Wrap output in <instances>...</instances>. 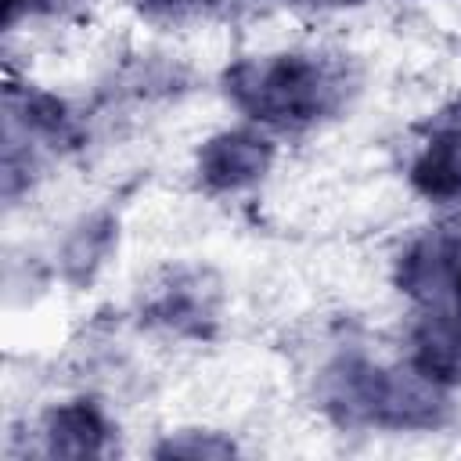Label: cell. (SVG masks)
Listing matches in <instances>:
<instances>
[{"mask_svg":"<svg viewBox=\"0 0 461 461\" xmlns=\"http://www.w3.org/2000/svg\"><path fill=\"white\" fill-rule=\"evenodd\" d=\"M454 313H457V317H461V285H457V288H454Z\"/></svg>","mask_w":461,"mask_h":461,"instance_id":"obj_13","label":"cell"},{"mask_svg":"<svg viewBox=\"0 0 461 461\" xmlns=\"http://www.w3.org/2000/svg\"><path fill=\"white\" fill-rule=\"evenodd\" d=\"M40 436L54 457H97L108 450L112 421L94 400H68L47 411Z\"/></svg>","mask_w":461,"mask_h":461,"instance_id":"obj_5","label":"cell"},{"mask_svg":"<svg viewBox=\"0 0 461 461\" xmlns=\"http://www.w3.org/2000/svg\"><path fill=\"white\" fill-rule=\"evenodd\" d=\"M396 285L418 303H439L461 285V230H429L396 263Z\"/></svg>","mask_w":461,"mask_h":461,"instance_id":"obj_3","label":"cell"},{"mask_svg":"<svg viewBox=\"0 0 461 461\" xmlns=\"http://www.w3.org/2000/svg\"><path fill=\"white\" fill-rule=\"evenodd\" d=\"M274 162V144L252 130H227L202 144L198 176L212 191H241L256 184Z\"/></svg>","mask_w":461,"mask_h":461,"instance_id":"obj_4","label":"cell"},{"mask_svg":"<svg viewBox=\"0 0 461 461\" xmlns=\"http://www.w3.org/2000/svg\"><path fill=\"white\" fill-rule=\"evenodd\" d=\"M292 4H303V7H321V11H328V7H357V4H364V0H292Z\"/></svg>","mask_w":461,"mask_h":461,"instance_id":"obj_12","label":"cell"},{"mask_svg":"<svg viewBox=\"0 0 461 461\" xmlns=\"http://www.w3.org/2000/svg\"><path fill=\"white\" fill-rule=\"evenodd\" d=\"M234 450L238 447L220 432H180V436H169L155 454L158 457H227Z\"/></svg>","mask_w":461,"mask_h":461,"instance_id":"obj_10","label":"cell"},{"mask_svg":"<svg viewBox=\"0 0 461 461\" xmlns=\"http://www.w3.org/2000/svg\"><path fill=\"white\" fill-rule=\"evenodd\" d=\"M324 407L346 425L375 429H436L447 421V385L421 375L414 364L382 367L346 357L324 371Z\"/></svg>","mask_w":461,"mask_h":461,"instance_id":"obj_1","label":"cell"},{"mask_svg":"<svg viewBox=\"0 0 461 461\" xmlns=\"http://www.w3.org/2000/svg\"><path fill=\"white\" fill-rule=\"evenodd\" d=\"M151 321L180 335H205L216 321V285L205 274H176L148 306Z\"/></svg>","mask_w":461,"mask_h":461,"instance_id":"obj_6","label":"cell"},{"mask_svg":"<svg viewBox=\"0 0 461 461\" xmlns=\"http://www.w3.org/2000/svg\"><path fill=\"white\" fill-rule=\"evenodd\" d=\"M230 101L267 126H306L331 115L346 97V72L317 54H263L227 68Z\"/></svg>","mask_w":461,"mask_h":461,"instance_id":"obj_2","label":"cell"},{"mask_svg":"<svg viewBox=\"0 0 461 461\" xmlns=\"http://www.w3.org/2000/svg\"><path fill=\"white\" fill-rule=\"evenodd\" d=\"M411 364L439 385H461V317L425 313L411 331Z\"/></svg>","mask_w":461,"mask_h":461,"instance_id":"obj_7","label":"cell"},{"mask_svg":"<svg viewBox=\"0 0 461 461\" xmlns=\"http://www.w3.org/2000/svg\"><path fill=\"white\" fill-rule=\"evenodd\" d=\"M411 184L429 202H461V126L436 122L432 140L411 166Z\"/></svg>","mask_w":461,"mask_h":461,"instance_id":"obj_8","label":"cell"},{"mask_svg":"<svg viewBox=\"0 0 461 461\" xmlns=\"http://www.w3.org/2000/svg\"><path fill=\"white\" fill-rule=\"evenodd\" d=\"M115 249V220L108 212H94L72 227L61 245V274L68 285H86L104 267Z\"/></svg>","mask_w":461,"mask_h":461,"instance_id":"obj_9","label":"cell"},{"mask_svg":"<svg viewBox=\"0 0 461 461\" xmlns=\"http://www.w3.org/2000/svg\"><path fill=\"white\" fill-rule=\"evenodd\" d=\"M76 0H4V25H14L22 14H58Z\"/></svg>","mask_w":461,"mask_h":461,"instance_id":"obj_11","label":"cell"}]
</instances>
